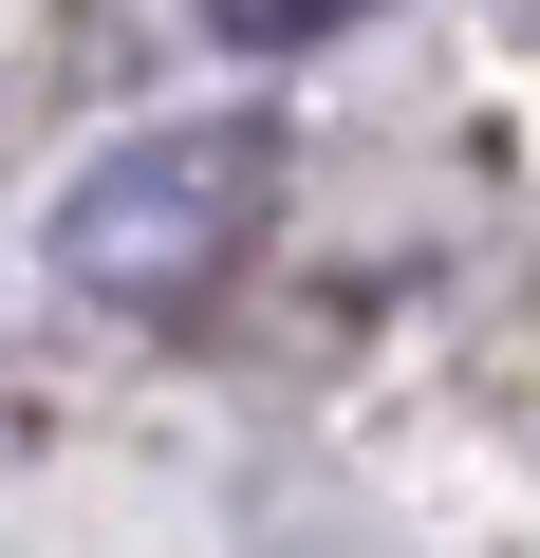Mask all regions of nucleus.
<instances>
[{
	"mask_svg": "<svg viewBox=\"0 0 540 558\" xmlns=\"http://www.w3.org/2000/svg\"><path fill=\"white\" fill-rule=\"evenodd\" d=\"M280 112H168V131H112L57 205V279L112 317H187L224 299V279L261 260V223H280Z\"/></svg>",
	"mask_w": 540,
	"mask_h": 558,
	"instance_id": "obj_1",
	"label": "nucleus"
},
{
	"mask_svg": "<svg viewBox=\"0 0 540 558\" xmlns=\"http://www.w3.org/2000/svg\"><path fill=\"white\" fill-rule=\"evenodd\" d=\"M205 20H224L242 57H299V38H336V20H373V0H205Z\"/></svg>",
	"mask_w": 540,
	"mask_h": 558,
	"instance_id": "obj_2",
	"label": "nucleus"
}]
</instances>
